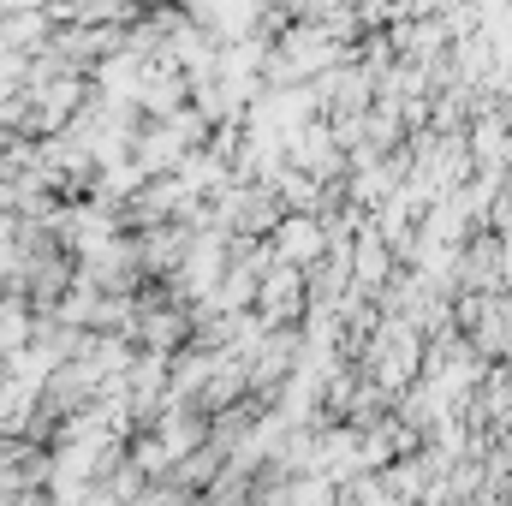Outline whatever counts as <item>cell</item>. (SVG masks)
Listing matches in <instances>:
<instances>
[{
  "instance_id": "cell-1",
  "label": "cell",
  "mask_w": 512,
  "mask_h": 506,
  "mask_svg": "<svg viewBox=\"0 0 512 506\" xmlns=\"http://www.w3.org/2000/svg\"><path fill=\"white\" fill-rule=\"evenodd\" d=\"M274 262H292V268H310L316 256L328 251V233H322V215L310 209H280V221L262 233Z\"/></svg>"
},
{
  "instance_id": "cell-2",
  "label": "cell",
  "mask_w": 512,
  "mask_h": 506,
  "mask_svg": "<svg viewBox=\"0 0 512 506\" xmlns=\"http://www.w3.org/2000/svg\"><path fill=\"white\" fill-rule=\"evenodd\" d=\"M304 268H292V262H268L262 268V280H256V310L268 316V322H298L304 316Z\"/></svg>"
},
{
  "instance_id": "cell-3",
  "label": "cell",
  "mask_w": 512,
  "mask_h": 506,
  "mask_svg": "<svg viewBox=\"0 0 512 506\" xmlns=\"http://www.w3.org/2000/svg\"><path fill=\"white\" fill-rule=\"evenodd\" d=\"M30 328H36V304H30L18 286H6V292H0V358L18 352V346L30 340Z\"/></svg>"
}]
</instances>
